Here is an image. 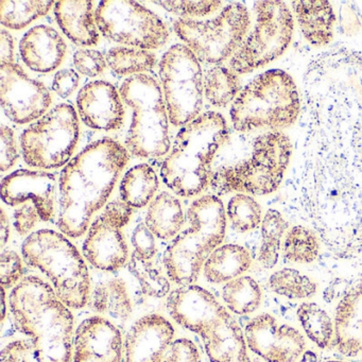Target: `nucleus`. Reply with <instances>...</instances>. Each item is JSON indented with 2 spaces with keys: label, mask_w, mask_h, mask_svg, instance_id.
I'll list each match as a JSON object with an SVG mask.
<instances>
[{
  "label": "nucleus",
  "mask_w": 362,
  "mask_h": 362,
  "mask_svg": "<svg viewBox=\"0 0 362 362\" xmlns=\"http://www.w3.org/2000/svg\"><path fill=\"white\" fill-rule=\"evenodd\" d=\"M10 309L16 329L28 340L6 345L0 362H71L74 317L54 288L25 277L10 294Z\"/></svg>",
  "instance_id": "f257e3e1"
},
{
  "label": "nucleus",
  "mask_w": 362,
  "mask_h": 362,
  "mask_svg": "<svg viewBox=\"0 0 362 362\" xmlns=\"http://www.w3.org/2000/svg\"><path fill=\"white\" fill-rule=\"evenodd\" d=\"M128 149L112 139L90 144L63 168L59 180L58 226L63 234L79 238L93 216L111 196L128 165Z\"/></svg>",
  "instance_id": "f03ea898"
},
{
  "label": "nucleus",
  "mask_w": 362,
  "mask_h": 362,
  "mask_svg": "<svg viewBox=\"0 0 362 362\" xmlns=\"http://www.w3.org/2000/svg\"><path fill=\"white\" fill-rule=\"evenodd\" d=\"M221 114L206 112L184 126L160 168L163 182L184 198L198 196L211 185L218 152L230 141Z\"/></svg>",
  "instance_id": "7ed1b4c3"
},
{
  "label": "nucleus",
  "mask_w": 362,
  "mask_h": 362,
  "mask_svg": "<svg viewBox=\"0 0 362 362\" xmlns=\"http://www.w3.org/2000/svg\"><path fill=\"white\" fill-rule=\"evenodd\" d=\"M300 111L293 78L281 69H271L241 90L232 103L230 120L237 132L281 131L296 124Z\"/></svg>",
  "instance_id": "20e7f679"
},
{
  "label": "nucleus",
  "mask_w": 362,
  "mask_h": 362,
  "mask_svg": "<svg viewBox=\"0 0 362 362\" xmlns=\"http://www.w3.org/2000/svg\"><path fill=\"white\" fill-rule=\"evenodd\" d=\"M189 228L177 235L167 247L164 264L171 281L192 285L211 253L223 243L226 211L216 196H203L192 203L187 211Z\"/></svg>",
  "instance_id": "39448f33"
},
{
  "label": "nucleus",
  "mask_w": 362,
  "mask_h": 362,
  "mask_svg": "<svg viewBox=\"0 0 362 362\" xmlns=\"http://www.w3.org/2000/svg\"><path fill=\"white\" fill-rule=\"evenodd\" d=\"M292 154L283 131H269L254 139L251 154L230 164L213 167L211 186L219 194L230 192L267 196L279 189Z\"/></svg>",
  "instance_id": "423d86ee"
},
{
  "label": "nucleus",
  "mask_w": 362,
  "mask_h": 362,
  "mask_svg": "<svg viewBox=\"0 0 362 362\" xmlns=\"http://www.w3.org/2000/svg\"><path fill=\"white\" fill-rule=\"evenodd\" d=\"M23 257L52 281L59 300L69 308L80 309L90 300L88 267L77 247L63 234L40 230L27 237Z\"/></svg>",
  "instance_id": "0eeeda50"
},
{
  "label": "nucleus",
  "mask_w": 362,
  "mask_h": 362,
  "mask_svg": "<svg viewBox=\"0 0 362 362\" xmlns=\"http://www.w3.org/2000/svg\"><path fill=\"white\" fill-rule=\"evenodd\" d=\"M122 101L132 109L126 146L139 158H158L170 150L169 116L164 95L151 76L141 74L124 80L120 86Z\"/></svg>",
  "instance_id": "6e6552de"
},
{
  "label": "nucleus",
  "mask_w": 362,
  "mask_h": 362,
  "mask_svg": "<svg viewBox=\"0 0 362 362\" xmlns=\"http://www.w3.org/2000/svg\"><path fill=\"white\" fill-rule=\"evenodd\" d=\"M250 25L247 8L241 4H230L215 18H180L173 29L200 62L219 65L232 58L247 37Z\"/></svg>",
  "instance_id": "1a4fd4ad"
},
{
  "label": "nucleus",
  "mask_w": 362,
  "mask_h": 362,
  "mask_svg": "<svg viewBox=\"0 0 362 362\" xmlns=\"http://www.w3.org/2000/svg\"><path fill=\"white\" fill-rule=\"evenodd\" d=\"M256 24L230 59L237 75L253 73L285 54L293 37V16L283 1L256 3Z\"/></svg>",
  "instance_id": "9d476101"
},
{
  "label": "nucleus",
  "mask_w": 362,
  "mask_h": 362,
  "mask_svg": "<svg viewBox=\"0 0 362 362\" xmlns=\"http://www.w3.org/2000/svg\"><path fill=\"white\" fill-rule=\"evenodd\" d=\"M80 136L79 118L71 105L62 103L28 127L21 135L23 158L40 169L66 166Z\"/></svg>",
  "instance_id": "9b49d317"
},
{
  "label": "nucleus",
  "mask_w": 362,
  "mask_h": 362,
  "mask_svg": "<svg viewBox=\"0 0 362 362\" xmlns=\"http://www.w3.org/2000/svg\"><path fill=\"white\" fill-rule=\"evenodd\" d=\"M158 74L171 124L184 127L200 116L204 77L194 52L175 44L163 56Z\"/></svg>",
  "instance_id": "f8f14e48"
},
{
  "label": "nucleus",
  "mask_w": 362,
  "mask_h": 362,
  "mask_svg": "<svg viewBox=\"0 0 362 362\" xmlns=\"http://www.w3.org/2000/svg\"><path fill=\"white\" fill-rule=\"evenodd\" d=\"M95 20L103 37L126 47L158 49L169 39L165 23L135 1H100L95 11Z\"/></svg>",
  "instance_id": "ddd939ff"
},
{
  "label": "nucleus",
  "mask_w": 362,
  "mask_h": 362,
  "mask_svg": "<svg viewBox=\"0 0 362 362\" xmlns=\"http://www.w3.org/2000/svg\"><path fill=\"white\" fill-rule=\"evenodd\" d=\"M0 100L7 117L18 124L39 120L52 103L45 84L31 79L18 64L1 65Z\"/></svg>",
  "instance_id": "4468645a"
},
{
  "label": "nucleus",
  "mask_w": 362,
  "mask_h": 362,
  "mask_svg": "<svg viewBox=\"0 0 362 362\" xmlns=\"http://www.w3.org/2000/svg\"><path fill=\"white\" fill-rule=\"evenodd\" d=\"M247 347L267 362H294L306 347L303 334L291 326L279 324L269 313H262L245 326Z\"/></svg>",
  "instance_id": "2eb2a0df"
},
{
  "label": "nucleus",
  "mask_w": 362,
  "mask_h": 362,
  "mask_svg": "<svg viewBox=\"0 0 362 362\" xmlns=\"http://www.w3.org/2000/svg\"><path fill=\"white\" fill-rule=\"evenodd\" d=\"M57 179L52 173L22 169L4 177L1 199L9 206L33 202L43 221L56 215Z\"/></svg>",
  "instance_id": "dca6fc26"
},
{
  "label": "nucleus",
  "mask_w": 362,
  "mask_h": 362,
  "mask_svg": "<svg viewBox=\"0 0 362 362\" xmlns=\"http://www.w3.org/2000/svg\"><path fill=\"white\" fill-rule=\"evenodd\" d=\"M78 115L88 128L114 131L122 128L124 109L120 93L107 81H93L80 90L77 97Z\"/></svg>",
  "instance_id": "f3484780"
},
{
  "label": "nucleus",
  "mask_w": 362,
  "mask_h": 362,
  "mask_svg": "<svg viewBox=\"0 0 362 362\" xmlns=\"http://www.w3.org/2000/svg\"><path fill=\"white\" fill-rule=\"evenodd\" d=\"M74 362H122V332L109 320H84L74 338Z\"/></svg>",
  "instance_id": "a211bd4d"
},
{
  "label": "nucleus",
  "mask_w": 362,
  "mask_h": 362,
  "mask_svg": "<svg viewBox=\"0 0 362 362\" xmlns=\"http://www.w3.org/2000/svg\"><path fill=\"white\" fill-rule=\"evenodd\" d=\"M173 336L175 328L162 315L141 317L127 334L124 362H163Z\"/></svg>",
  "instance_id": "6ab92c4d"
},
{
  "label": "nucleus",
  "mask_w": 362,
  "mask_h": 362,
  "mask_svg": "<svg viewBox=\"0 0 362 362\" xmlns=\"http://www.w3.org/2000/svg\"><path fill=\"white\" fill-rule=\"evenodd\" d=\"M122 230L103 214L90 224L82 250L93 267L111 272L127 264L129 250Z\"/></svg>",
  "instance_id": "aec40b11"
},
{
  "label": "nucleus",
  "mask_w": 362,
  "mask_h": 362,
  "mask_svg": "<svg viewBox=\"0 0 362 362\" xmlns=\"http://www.w3.org/2000/svg\"><path fill=\"white\" fill-rule=\"evenodd\" d=\"M167 308L177 324L196 334L226 309L211 292L196 285L173 290L167 300Z\"/></svg>",
  "instance_id": "412c9836"
},
{
  "label": "nucleus",
  "mask_w": 362,
  "mask_h": 362,
  "mask_svg": "<svg viewBox=\"0 0 362 362\" xmlns=\"http://www.w3.org/2000/svg\"><path fill=\"white\" fill-rule=\"evenodd\" d=\"M199 336L211 362H251L245 334L226 309L209 322Z\"/></svg>",
  "instance_id": "4be33fe9"
},
{
  "label": "nucleus",
  "mask_w": 362,
  "mask_h": 362,
  "mask_svg": "<svg viewBox=\"0 0 362 362\" xmlns=\"http://www.w3.org/2000/svg\"><path fill=\"white\" fill-rule=\"evenodd\" d=\"M66 43L52 27L46 25L31 28L20 43L23 62L31 71L48 74L60 67L66 56Z\"/></svg>",
  "instance_id": "5701e85b"
},
{
  "label": "nucleus",
  "mask_w": 362,
  "mask_h": 362,
  "mask_svg": "<svg viewBox=\"0 0 362 362\" xmlns=\"http://www.w3.org/2000/svg\"><path fill=\"white\" fill-rule=\"evenodd\" d=\"M332 344L342 355L356 357L362 353V281L341 298L334 313Z\"/></svg>",
  "instance_id": "b1692460"
},
{
  "label": "nucleus",
  "mask_w": 362,
  "mask_h": 362,
  "mask_svg": "<svg viewBox=\"0 0 362 362\" xmlns=\"http://www.w3.org/2000/svg\"><path fill=\"white\" fill-rule=\"evenodd\" d=\"M93 1H67L54 4V16L59 27L73 43L79 46H96L99 29L95 20Z\"/></svg>",
  "instance_id": "393cba45"
},
{
  "label": "nucleus",
  "mask_w": 362,
  "mask_h": 362,
  "mask_svg": "<svg viewBox=\"0 0 362 362\" xmlns=\"http://www.w3.org/2000/svg\"><path fill=\"white\" fill-rule=\"evenodd\" d=\"M294 16L300 33L311 45L322 47L332 42L336 16L329 1L298 0L292 1Z\"/></svg>",
  "instance_id": "a878e982"
},
{
  "label": "nucleus",
  "mask_w": 362,
  "mask_h": 362,
  "mask_svg": "<svg viewBox=\"0 0 362 362\" xmlns=\"http://www.w3.org/2000/svg\"><path fill=\"white\" fill-rule=\"evenodd\" d=\"M252 257L245 247L226 245L217 247L205 262L204 275L209 283H228L251 268Z\"/></svg>",
  "instance_id": "bb28decb"
},
{
  "label": "nucleus",
  "mask_w": 362,
  "mask_h": 362,
  "mask_svg": "<svg viewBox=\"0 0 362 362\" xmlns=\"http://www.w3.org/2000/svg\"><path fill=\"white\" fill-rule=\"evenodd\" d=\"M185 223L179 199L167 192H160L150 203L145 224L154 236L163 240L175 238Z\"/></svg>",
  "instance_id": "cd10ccee"
},
{
  "label": "nucleus",
  "mask_w": 362,
  "mask_h": 362,
  "mask_svg": "<svg viewBox=\"0 0 362 362\" xmlns=\"http://www.w3.org/2000/svg\"><path fill=\"white\" fill-rule=\"evenodd\" d=\"M92 309L118 321H127L132 315L133 306L126 281L111 279L97 284L93 292Z\"/></svg>",
  "instance_id": "c85d7f7f"
},
{
  "label": "nucleus",
  "mask_w": 362,
  "mask_h": 362,
  "mask_svg": "<svg viewBox=\"0 0 362 362\" xmlns=\"http://www.w3.org/2000/svg\"><path fill=\"white\" fill-rule=\"evenodd\" d=\"M158 189L156 171L148 164L132 167L122 177L120 198L132 209H143L152 202Z\"/></svg>",
  "instance_id": "c756f323"
},
{
  "label": "nucleus",
  "mask_w": 362,
  "mask_h": 362,
  "mask_svg": "<svg viewBox=\"0 0 362 362\" xmlns=\"http://www.w3.org/2000/svg\"><path fill=\"white\" fill-rule=\"evenodd\" d=\"M240 79L230 67L215 65L205 71L204 95L211 105L217 107H226L241 92Z\"/></svg>",
  "instance_id": "7c9ffc66"
},
{
  "label": "nucleus",
  "mask_w": 362,
  "mask_h": 362,
  "mask_svg": "<svg viewBox=\"0 0 362 362\" xmlns=\"http://www.w3.org/2000/svg\"><path fill=\"white\" fill-rule=\"evenodd\" d=\"M222 298L232 313L250 315L255 313L262 304V290L251 276H239L226 284Z\"/></svg>",
  "instance_id": "2f4dec72"
},
{
  "label": "nucleus",
  "mask_w": 362,
  "mask_h": 362,
  "mask_svg": "<svg viewBox=\"0 0 362 362\" xmlns=\"http://www.w3.org/2000/svg\"><path fill=\"white\" fill-rule=\"evenodd\" d=\"M288 230V222L276 209H269L262 222V245L258 260L264 268L272 269L279 262L281 238Z\"/></svg>",
  "instance_id": "473e14b6"
},
{
  "label": "nucleus",
  "mask_w": 362,
  "mask_h": 362,
  "mask_svg": "<svg viewBox=\"0 0 362 362\" xmlns=\"http://www.w3.org/2000/svg\"><path fill=\"white\" fill-rule=\"evenodd\" d=\"M298 317L309 339L320 349H327L334 342V324L329 315L315 303H303Z\"/></svg>",
  "instance_id": "72a5a7b5"
},
{
  "label": "nucleus",
  "mask_w": 362,
  "mask_h": 362,
  "mask_svg": "<svg viewBox=\"0 0 362 362\" xmlns=\"http://www.w3.org/2000/svg\"><path fill=\"white\" fill-rule=\"evenodd\" d=\"M105 58L114 73L132 77L151 71L158 62L156 57L149 50L126 46L112 48Z\"/></svg>",
  "instance_id": "f704fd0d"
},
{
  "label": "nucleus",
  "mask_w": 362,
  "mask_h": 362,
  "mask_svg": "<svg viewBox=\"0 0 362 362\" xmlns=\"http://www.w3.org/2000/svg\"><path fill=\"white\" fill-rule=\"evenodd\" d=\"M54 1H1V25L12 30L26 28L37 18L47 16L54 7Z\"/></svg>",
  "instance_id": "c9c22d12"
},
{
  "label": "nucleus",
  "mask_w": 362,
  "mask_h": 362,
  "mask_svg": "<svg viewBox=\"0 0 362 362\" xmlns=\"http://www.w3.org/2000/svg\"><path fill=\"white\" fill-rule=\"evenodd\" d=\"M283 254L288 262L311 264L319 257V239L309 228L302 226H293L286 234Z\"/></svg>",
  "instance_id": "e433bc0d"
},
{
  "label": "nucleus",
  "mask_w": 362,
  "mask_h": 362,
  "mask_svg": "<svg viewBox=\"0 0 362 362\" xmlns=\"http://www.w3.org/2000/svg\"><path fill=\"white\" fill-rule=\"evenodd\" d=\"M269 287L274 293L291 300L313 298L317 284L294 269H281L271 275Z\"/></svg>",
  "instance_id": "4c0bfd02"
},
{
  "label": "nucleus",
  "mask_w": 362,
  "mask_h": 362,
  "mask_svg": "<svg viewBox=\"0 0 362 362\" xmlns=\"http://www.w3.org/2000/svg\"><path fill=\"white\" fill-rule=\"evenodd\" d=\"M226 216L233 228L239 233L255 230L264 219L259 203L245 194H237L230 198L226 207Z\"/></svg>",
  "instance_id": "58836bf2"
},
{
  "label": "nucleus",
  "mask_w": 362,
  "mask_h": 362,
  "mask_svg": "<svg viewBox=\"0 0 362 362\" xmlns=\"http://www.w3.org/2000/svg\"><path fill=\"white\" fill-rule=\"evenodd\" d=\"M129 270L139 281L144 293L152 298H164L170 291L168 279L154 268L149 260L133 253L129 260Z\"/></svg>",
  "instance_id": "ea45409f"
},
{
  "label": "nucleus",
  "mask_w": 362,
  "mask_h": 362,
  "mask_svg": "<svg viewBox=\"0 0 362 362\" xmlns=\"http://www.w3.org/2000/svg\"><path fill=\"white\" fill-rule=\"evenodd\" d=\"M171 13L194 20L215 13L221 8V1H154Z\"/></svg>",
  "instance_id": "a19ab883"
},
{
  "label": "nucleus",
  "mask_w": 362,
  "mask_h": 362,
  "mask_svg": "<svg viewBox=\"0 0 362 362\" xmlns=\"http://www.w3.org/2000/svg\"><path fill=\"white\" fill-rule=\"evenodd\" d=\"M74 65L78 73L86 77L100 76L107 69V58L98 50L79 49L74 54Z\"/></svg>",
  "instance_id": "79ce46f5"
},
{
  "label": "nucleus",
  "mask_w": 362,
  "mask_h": 362,
  "mask_svg": "<svg viewBox=\"0 0 362 362\" xmlns=\"http://www.w3.org/2000/svg\"><path fill=\"white\" fill-rule=\"evenodd\" d=\"M23 275L22 259L16 252L6 251L0 257V277L4 289L16 287Z\"/></svg>",
  "instance_id": "37998d69"
},
{
  "label": "nucleus",
  "mask_w": 362,
  "mask_h": 362,
  "mask_svg": "<svg viewBox=\"0 0 362 362\" xmlns=\"http://www.w3.org/2000/svg\"><path fill=\"white\" fill-rule=\"evenodd\" d=\"M163 362H202L198 347L188 339H177L169 345Z\"/></svg>",
  "instance_id": "c03bdc74"
},
{
  "label": "nucleus",
  "mask_w": 362,
  "mask_h": 362,
  "mask_svg": "<svg viewBox=\"0 0 362 362\" xmlns=\"http://www.w3.org/2000/svg\"><path fill=\"white\" fill-rule=\"evenodd\" d=\"M131 243L134 247L135 253L146 260L153 258L158 251L153 233L145 223H139L134 228L131 236Z\"/></svg>",
  "instance_id": "a18cd8bd"
},
{
  "label": "nucleus",
  "mask_w": 362,
  "mask_h": 362,
  "mask_svg": "<svg viewBox=\"0 0 362 362\" xmlns=\"http://www.w3.org/2000/svg\"><path fill=\"white\" fill-rule=\"evenodd\" d=\"M1 150H0V169L3 173L11 169L18 160V149L16 135L10 127L3 124L0 129Z\"/></svg>",
  "instance_id": "49530a36"
},
{
  "label": "nucleus",
  "mask_w": 362,
  "mask_h": 362,
  "mask_svg": "<svg viewBox=\"0 0 362 362\" xmlns=\"http://www.w3.org/2000/svg\"><path fill=\"white\" fill-rule=\"evenodd\" d=\"M40 219L41 217L35 205L26 202L14 211V228L18 234L25 236L35 228Z\"/></svg>",
  "instance_id": "de8ad7c7"
},
{
  "label": "nucleus",
  "mask_w": 362,
  "mask_h": 362,
  "mask_svg": "<svg viewBox=\"0 0 362 362\" xmlns=\"http://www.w3.org/2000/svg\"><path fill=\"white\" fill-rule=\"evenodd\" d=\"M79 75L73 69H62L54 76L52 82V90L61 98L71 96L79 86Z\"/></svg>",
  "instance_id": "09e8293b"
},
{
  "label": "nucleus",
  "mask_w": 362,
  "mask_h": 362,
  "mask_svg": "<svg viewBox=\"0 0 362 362\" xmlns=\"http://www.w3.org/2000/svg\"><path fill=\"white\" fill-rule=\"evenodd\" d=\"M103 214L110 221L124 228L132 217V207L122 200L112 201L105 207Z\"/></svg>",
  "instance_id": "8fccbe9b"
},
{
  "label": "nucleus",
  "mask_w": 362,
  "mask_h": 362,
  "mask_svg": "<svg viewBox=\"0 0 362 362\" xmlns=\"http://www.w3.org/2000/svg\"><path fill=\"white\" fill-rule=\"evenodd\" d=\"M13 37L7 30H1V33H0V62H1V65L13 64Z\"/></svg>",
  "instance_id": "3c124183"
},
{
  "label": "nucleus",
  "mask_w": 362,
  "mask_h": 362,
  "mask_svg": "<svg viewBox=\"0 0 362 362\" xmlns=\"http://www.w3.org/2000/svg\"><path fill=\"white\" fill-rule=\"evenodd\" d=\"M1 228H0V243L1 247H5L6 243L9 240L10 237V222L7 214L4 209H1Z\"/></svg>",
  "instance_id": "603ef678"
},
{
  "label": "nucleus",
  "mask_w": 362,
  "mask_h": 362,
  "mask_svg": "<svg viewBox=\"0 0 362 362\" xmlns=\"http://www.w3.org/2000/svg\"><path fill=\"white\" fill-rule=\"evenodd\" d=\"M1 296H3V298H1V310H3V313H1V322L5 321L6 317V289H1Z\"/></svg>",
  "instance_id": "864d4df0"
},
{
  "label": "nucleus",
  "mask_w": 362,
  "mask_h": 362,
  "mask_svg": "<svg viewBox=\"0 0 362 362\" xmlns=\"http://www.w3.org/2000/svg\"><path fill=\"white\" fill-rule=\"evenodd\" d=\"M323 362H345V361H336V360H329V361H323Z\"/></svg>",
  "instance_id": "5fc2aeb1"
}]
</instances>
